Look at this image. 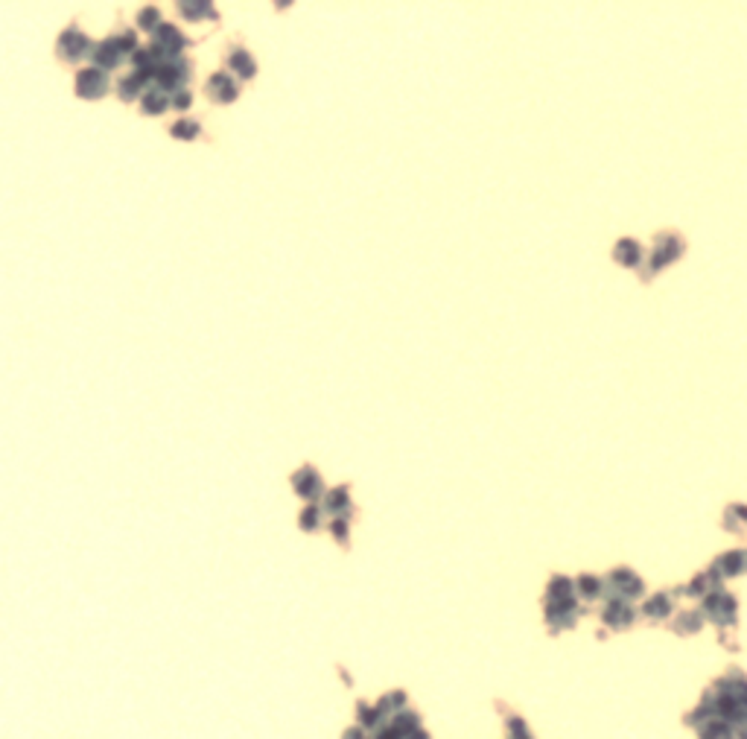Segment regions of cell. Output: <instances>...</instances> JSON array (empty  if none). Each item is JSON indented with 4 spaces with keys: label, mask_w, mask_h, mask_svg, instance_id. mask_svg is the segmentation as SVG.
I'll return each instance as SVG.
<instances>
[{
    "label": "cell",
    "mask_w": 747,
    "mask_h": 739,
    "mask_svg": "<svg viewBox=\"0 0 747 739\" xmlns=\"http://www.w3.org/2000/svg\"><path fill=\"white\" fill-rule=\"evenodd\" d=\"M190 103H193V96L181 91V94H175V103H172V106H175V108H187Z\"/></svg>",
    "instance_id": "10"
},
{
    "label": "cell",
    "mask_w": 747,
    "mask_h": 739,
    "mask_svg": "<svg viewBox=\"0 0 747 739\" xmlns=\"http://www.w3.org/2000/svg\"><path fill=\"white\" fill-rule=\"evenodd\" d=\"M196 132H199V126H196V123H175V126H172V134H175V138H193Z\"/></svg>",
    "instance_id": "7"
},
{
    "label": "cell",
    "mask_w": 747,
    "mask_h": 739,
    "mask_svg": "<svg viewBox=\"0 0 747 739\" xmlns=\"http://www.w3.org/2000/svg\"><path fill=\"white\" fill-rule=\"evenodd\" d=\"M237 65L243 73H251V65H248V59H245V53H237V56H231V68Z\"/></svg>",
    "instance_id": "9"
},
{
    "label": "cell",
    "mask_w": 747,
    "mask_h": 739,
    "mask_svg": "<svg viewBox=\"0 0 747 739\" xmlns=\"http://www.w3.org/2000/svg\"><path fill=\"white\" fill-rule=\"evenodd\" d=\"M181 12L187 18H199V15H213V9L208 4H181Z\"/></svg>",
    "instance_id": "6"
},
{
    "label": "cell",
    "mask_w": 747,
    "mask_h": 739,
    "mask_svg": "<svg viewBox=\"0 0 747 739\" xmlns=\"http://www.w3.org/2000/svg\"><path fill=\"white\" fill-rule=\"evenodd\" d=\"M170 106V96H167V91H161V88H155V91H149L146 96H143V111H149V114H158V111H164Z\"/></svg>",
    "instance_id": "4"
},
{
    "label": "cell",
    "mask_w": 747,
    "mask_h": 739,
    "mask_svg": "<svg viewBox=\"0 0 747 739\" xmlns=\"http://www.w3.org/2000/svg\"><path fill=\"white\" fill-rule=\"evenodd\" d=\"M76 91H79V96H85V100H94V96H103L108 91V80H106V73L103 70H82L79 76H76Z\"/></svg>",
    "instance_id": "1"
},
{
    "label": "cell",
    "mask_w": 747,
    "mask_h": 739,
    "mask_svg": "<svg viewBox=\"0 0 747 739\" xmlns=\"http://www.w3.org/2000/svg\"><path fill=\"white\" fill-rule=\"evenodd\" d=\"M208 94H216V96H219V100H231V96H237V88L231 85V80H228V76H222V73H219V76H213V82L208 85Z\"/></svg>",
    "instance_id": "5"
},
{
    "label": "cell",
    "mask_w": 747,
    "mask_h": 739,
    "mask_svg": "<svg viewBox=\"0 0 747 739\" xmlns=\"http://www.w3.org/2000/svg\"><path fill=\"white\" fill-rule=\"evenodd\" d=\"M91 59L96 65H103V68H111V65H120L123 62V50H120V44H117V38H108V42L96 44L91 50Z\"/></svg>",
    "instance_id": "3"
},
{
    "label": "cell",
    "mask_w": 747,
    "mask_h": 739,
    "mask_svg": "<svg viewBox=\"0 0 747 739\" xmlns=\"http://www.w3.org/2000/svg\"><path fill=\"white\" fill-rule=\"evenodd\" d=\"M137 21H141V27H152L155 21H158V9H155V6H149V9H146L141 18H137Z\"/></svg>",
    "instance_id": "8"
},
{
    "label": "cell",
    "mask_w": 747,
    "mask_h": 739,
    "mask_svg": "<svg viewBox=\"0 0 747 739\" xmlns=\"http://www.w3.org/2000/svg\"><path fill=\"white\" fill-rule=\"evenodd\" d=\"M88 50V38L79 32V30H68L62 35V42H58V53H62V59H82V53Z\"/></svg>",
    "instance_id": "2"
}]
</instances>
